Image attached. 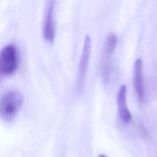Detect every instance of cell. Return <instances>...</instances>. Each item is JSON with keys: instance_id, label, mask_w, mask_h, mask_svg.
Segmentation results:
<instances>
[{"instance_id": "7", "label": "cell", "mask_w": 157, "mask_h": 157, "mask_svg": "<svg viewBox=\"0 0 157 157\" xmlns=\"http://www.w3.org/2000/svg\"><path fill=\"white\" fill-rule=\"evenodd\" d=\"M117 43V37L114 34H109L105 42L104 45V56L108 58L113 52Z\"/></svg>"}, {"instance_id": "1", "label": "cell", "mask_w": 157, "mask_h": 157, "mask_svg": "<svg viewBox=\"0 0 157 157\" xmlns=\"http://www.w3.org/2000/svg\"><path fill=\"white\" fill-rule=\"evenodd\" d=\"M23 102L22 94L18 91L6 92L0 99V117L6 121L12 120Z\"/></svg>"}, {"instance_id": "2", "label": "cell", "mask_w": 157, "mask_h": 157, "mask_svg": "<svg viewBox=\"0 0 157 157\" xmlns=\"http://www.w3.org/2000/svg\"><path fill=\"white\" fill-rule=\"evenodd\" d=\"M18 67V52L13 45L4 47L0 52V77L13 74Z\"/></svg>"}, {"instance_id": "4", "label": "cell", "mask_w": 157, "mask_h": 157, "mask_svg": "<svg viewBox=\"0 0 157 157\" xmlns=\"http://www.w3.org/2000/svg\"><path fill=\"white\" fill-rule=\"evenodd\" d=\"M54 6L55 0H47L44 19L43 35L45 40L50 43H53L55 38Z\"/></svg>"}, {"instance_id": "8", "label": "cell", "mask_w": 157, "mask_h": 157, "mask_svg": "<svg viewBox=\"0 0 157 157\" xmlns=\"http://www.w3.org/2000/svg\"><path fill=\"white\" fill-rule=\"evenodd\" d=\"M98 157H107L105 155H103V154H100Z\"/></svg>"}, {"instance_id": "5", "label": "cell", "mask_w": 157, "mask_h": 157, "mask_svg": "<svg viewBox=\"0 0 157 157\" xmlns=\"http://www.w3.org/2000/svg\"><path fill=\"white\" fill-rule=\"evenodd\" d=\"M117 103L119 117L124 123H128L131 119V114L126 104V86L121 85L117 94Z\"/></svg>"}, {"instance_id": "3", "label": "cell", "mask_w": 157, "mask_h": 157, "mask_svg": "<svg viewBox=\"0 0 157 157\" xmlns=\"http://www.w3.org/2000/svg\"><path fill=\"white\" fill-rule=\"evenodd\" d=\"M91 43L90 37L88 36H86L85 38L83 50L80 57L77 72V88L79 91L82 90L85 83V78L86 77V73L90 60V56L91 53Z\"/></svg>"}, {"instance_id": "6", "label": "cell", "mask_w": 157, "mask_h": 157, "mask_svg": "<svg viewBox=\"0 0 157 157\" xmlns=\"http://www.w3.org/2000/svg\"><path fill=\"white\" fill-rule=\"evenodd\" d=\"M133 83L139 101L142 103L144 100V89L142 77V62L137 59L133 68Z\"/></svg>"}]
</instances>
